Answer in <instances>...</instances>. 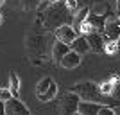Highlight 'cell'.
Here are the masks:
<instances>
[{"label": "cell", "mask_w": 120, "mask_h": 115, "mask_svg": "<svg viewBox=\"0 0 120 115\" xmlns=\"http://www.w3.org/2000/svg\"><path fill=\"white\" fill-rule=\"evenodd\" d=\"M27 50H29L32 56H43L45 52V38L41 34H30L27 38Z\"/></svg>", "instance_id": "4"}, {"label": "cell", "mask_w": 120, "mask_h": 115, "mask_svg": "<svg viewBox=\"0 0 120 115\" xmlns=\"http://www.w3.org/2000/svg\"><path fill=\"white\" fill-rule=\"evenodd\" d=\"M50 85H52V77H49V75L43 77V79H40L38 85H36V95H41L43 92H47Z\"/></svg>", "instance_id": "17"}, {"label": "cell", "mask_w": 120, "mask_h": 115, "mask_svg": "<svg viewBox=\"0 0 120 115\" xmlns=\"http://www.w3.org/2000/svg\"><path fill=\"white\" fill-rule=\"evenodd\" d=\"M4 2H5V0H0V5H2V4H4Z\"/></svg>", "instance_id": "24"}, {"label": "cell", "mask_w": 120, "mask_h": 115, "mask_svg": "<svg viewBox=\"0 0 120 115\" xmlns=\"http://www.w3.org/2000/svg\"><path fill=\"white\" fill-rule=\"evenodd\" d=\"M40 2H41V0H22V5H23L25 11H29V9H38Z\"/></svg>", "instance_id": "19"}, {"label": "cell", "mask_w": 120, "mask_h": 115, "mask_svg": "<svg viewBox=\"0 0 120 115\" xmlns=\"http://www.w3.org/2000/svg\"><path fill=\"white\" fill-rule=\"evenodd\" d=\"M65 4H66V7H68L74 15L79 11V0H65Z\"/></svg>", "instance_id": "20"}, {"label": "cell", "mask_w": 120, "mask_h": 115, "mask_svg": "<svg viewBox=\"0 0 120 115\" xmlns=\"http://www.w3.org/2000/svg\"><path fill=\"white\" fill-rule=\"evenodd\" d=\"M104 52L108 56H115L120 52V45H118V40H109L104 36Z\"/></svg>", "instance_id": "14"}, {"label": "cell", "mask_w": 120, "mask_h": 115, "mask_svg": "<svg viewBox=\"0 0 120 115\" xmlns=\"http://www.w3.org/2000/svg\"><path fill=\"white\" fill-rule=\"evenodd\" d=\"M104 36L109 40H118L120 38V20H108L106 22Z\"/></svg>", "instance_id": "10"}, {"label": "cell", "mask_w": 120, "mask_h": 115, "mask_svg": "<svg viewBox=\"0 0 120 115\" xmlns=\"http://www.w3.org/2000/svg\"><path fill=\"white\" fill-rule=\"evenodd\" d=\"M118 20H120V11H118Z\"/></svg>", "instance_id": "26"}, {"label": "cell", "mask_w": 120, "mask_h": 115, "mask_svg": "<svg viewBox=\"0 0 120 115\" xmlns=\"http://www.w3.org/2000/svg\"><path fill=\"white\" fill-rule=\"evenodd\" d=\"M118 45H120V38H118Z\"/></svg>", "instance_id": "27"}, {"label": "cell", "mask_w": 120, "mask_h": 115, "mask_svg": "<svg viewBox=\"0 0 120 115\" xmlns=\"http://www.w3.org/2000/svg\"><path fill=\"white\" fill-rule=\"evenodd\" d=\"M5 115H29V108L18 97H9L5 101Z\"/></svg>", "instance_id": "5"}, {"label": "cell", "mask_w": 120, "mask_h": 115, "mask_svg": "<svg viewBox=\"0 0 120 115\" xmlns=\"http://www.w3.org/2000/svg\"><path fill=\"white\" fill-rule=\"evenodd\" d=\"M0 24H2V13H0Z\"/></svg>", "instance_id": "25"}, {"label": "cell", "mask_w": 120, "mask_h": 115, "mask_svg": "<svg viewBox=\"0 0 120 115\" xmlns=\"http://www.w3.org/2000/svg\"><path fill=\"white\" fill-rule=\"evenodd\" d=\"M88 41H90V47L93 52H100V50H104V36L102 32H90L88 34Z\"/></svg>", "instance_id": "12"}, {"label": "cell", "mask_w": 120, "mask_h": 115, "mask_svg": "<svg viewBox=\"0 0 120 115\" xmlns=\"http://www.w3.org/2000/svg\"><path fill=\"white\" fill-rule=\"evenodd\" d=\"M86 20L91 24L93 31H97V32H104L106 22H108V15H95V13H91V11H90V15H88Z\"/></svg>", "instance_id": "8"}, {"label": "cell", "mask_w": 120, "mask_h": 115, "mask_svg": "<svg viewBox=\"0 0 120 115\" xmlns=\"http://www.w3.org/2000/svg\"><path fill=\"white\" fill-rule=\"evenodd\" d=\"M56 95H57V85H56L54 81H52V85L49 86V90H47V92H43L41 95H38V99H40V101H43V103H49V101L56 99Z\"/></svg>", "instance_id": "15"}, {"label": "cell", "mask_w": 120, "mask_h": 115, "mask_svg": "<svg viewBox=\"0 0 120 115\" xmlns=\"http://www.w3.org/2000/svg\"><path fill=\"white\" fill-rule=\"evenodd\" d=\"M50 2H56V0H50Z\"/></svg>", "instance_id": "28"}, {"label": "cell", "mask_w": 120, "mask_h": 115, "mask_svg": "<svg viewBox=\"0 0 120 115\" xmlns=\"http://www.w3.org/2000/svg\"><path fill=\"white\" fill-rule=\"evenodd\" d=\"M0 115H5V101L0 99Z\"/></svg>", "instance_id": "22"}, {"label": "cell", "mask_w": 120, "mask_h": 115, "mask_svg": "<svg viewBox=\"0 0 120 115\" xmlns=\"http://www.w3.org/2000/svg\"><path fill=\"white\" fill-rule=\"evenodd\" d=\"M72 50V45H68V43H65V41L57 40L54 43V47H52V59L56 61V63H59L61 59H63V56L66 54V52H70Z\"/></svg>", "instance_id": "9"}, {"label": "cell", "mask_w": 120, "mask_h": 115, "mask_svg": "<svg viewBox=\"0 0 120 115\" xmlns=\"http://www.w3.org/2000/svg\"><path fill=\"white\" fill-rule=\"evenodd\" d=\"M81 56H82V54H79L77 50L72 49L70 52H66V54L63 56V59L59 61V65L65 67L66 70H72V68H75V67L81 65Z\"/></svg>", "instance_id": "6"}, {"label": "cell", "mask_w": 120, "mask_h": 115, "mask_svg": "<svg viewBox=\"0 0 120 115\" xmlns=\"http://www.w3.org/2000/svg\"><path fill=\"white\" fill-rule=\"evenodd\" d=\"M79 103H81L79 94L66 90L65 95L61 97V111L63 113H79Z\"/></svg>", "instance_id": "2"}, {"label": "cell", "mask_w": 120, "mask_h": 115, "mask_svg": "<svg viewBox=\"0 0 120 115\" xmlns=\"http://www.w3.org/2000/svg\"><path fill=\"white\" fill-rule=\"evenodd\" d=\"M88 15H90V7H82V9H79V11L74 15V22H72V25L75 27V31H77V32L81 31V25H82V22L88 18Z\"/></svg>", "instance_id": "13"}, {"label": "cell", "mask_w": 120, "mask_h": 115, "mask_svg": "<svg viewBox=\"0 0 120 115\" xmlns=\"http://www.w3.org/2000/svg\"><path fill=\"white\" fill-rule=\"evenodd\" d=\"M91 13H95V15H108L109 13V5L106 4H95L93 7H90Z\"/></svg>", "instance_id": "18"}, {"label": "cell", "mask_w": 120, "mask_h": 115, "mask_svg": "<svg viewBox=\"0 0 120 115\" xmlns=\"http://www.w3.org/2000/svg\"><path fill=\"white\" fill-rule=\"evenodd\" d=\"M72 49L77 50L79 54H86L88 50H91L90 41H88V36H86V34H79L74 41H72Z\"/></svg>", "instance_id": "11"}, {"label": "cell", "mask_w": 120, "mask_h": 115, "mask_svg": "<svg viewBox=\"0 0 120 115\" xmlns=\"http://www.w3.org/2000/svg\"><path fill=\"white\" fill-rule=\"evenodd\" d=\"M9 97H13V92H11V88H9V86H2V88H0V99L7 101Z\"/></svg>", "instance_id": "21"}, {"label": "cell", "mask_w": 120, "mask_h": 115, "mask_svg": "<svg viewBox=\"0 0 120 115\" xmlns=\"http://www.w3.org/2000/svg\"><path fill=\"white\" fill-rule=\"evenodd\" d=\"M9 88L13 92V95L18 97V94H20V77H18L16 72H11L9 74Z\"/></svg>", "instance_id": "16"}, {"label": "cell", "mask_w": 120, "mask_h": 115, "mask_svg": "<svg viewBox=\"0 0 120 115\" xmlns=\"http://www.w3.org/2000/svg\"><path fill=\"white\" fill-rule=\"evenodd\" d=\"M116 11H120V0H116Z\"/></svg>", "instance_id": "23"}, {"label": "cell", "mask_w": 120, "mask_h": 115, "mask_svg": "<svg viewBox=\"0 0 120 115\" xmlns=\"http://www.w3.org/2000/svg\"><path fill=\"white\" fill-rule=\"evenodd\" d=\"M74 22V13L66 7L65 0L61 2H52L43 11V25L47 29H57L63 24H72Z\"/></svg>", "instance_id": "1"}, {"label": "cell", "mask_w": 120, "mask_h": 115, "mask_svg": "<svg viewBox=\"0 0 120 115\" xmlns=\"http://www.w3.org/2000/svg\"><path fill=\"white\" fill-rule=\"evenodd\" d=\"M102 106H104V104H102V103H97V101L81 99V103H79V115H93V113H99Z\"/></svg>", "instance_id": "7"}, {"label": "cell", "mask_w": 120, "mask_h": 115, "mask_svg": "<svg viewBox=\"0 0 120 115\" xmlns=\"http://www.w3.org/2000/svg\"><path fill=\"white\" fill-rule=\"evenodd\" d=\"M77 36H79V32L75 31V27L72 24H63L56 29V38L61 40V41H65V43H68V45H72V41H74Z\"/></svg>", "instance_id": "3"}]
</instances>
